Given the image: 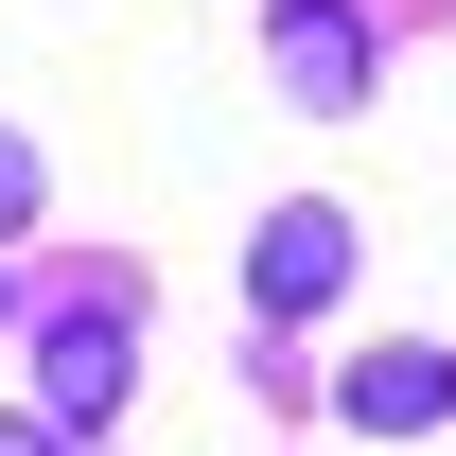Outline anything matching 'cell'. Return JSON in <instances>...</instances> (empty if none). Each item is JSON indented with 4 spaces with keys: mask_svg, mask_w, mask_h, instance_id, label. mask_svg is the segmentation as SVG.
I'll use <instances>...</instances> for the list:
<instances>
[{
    "mask_svg": "<svg viewBox=\"0 0 456 456\" xmlns=\"http://www.w3.org/2000/svg\"><path fill=\"white\" fill-rule=\"evenodd\" d=\"M123 369H141V334H123V298H106V281H70L53 316H36V387H53V421H70V439H88V421L123 403Z\"/></svg>",
    "mask_w": 456,
    "mask_h": 456,
    "instance_id": "cell-1",
    "label": "cell"
},
{
    "mask_svg": "<svg viewBox=\"0 0 456 456\" xmlns=\"http://www.w3.org/2000/svg\"><path fill=\"white\" fill-rule=\"evenodd\" d=\"M334 281H351V211H264L246 298H264V316H334Z\"/></svg>",
    "mask_w": 456,
    "mask_h": 456,
    "instance_id": "cell-2",
    "label": "cell"
},
{
    "mask_svg": "<svg viewBox=\"0 0 456 456\" xmlns=\"http://www.w3.org/2000/svg\"><path fill=\"white\" fill-rule=\"evenodd\" d=\"M351 421H369V439L456 421V351H369V369H351Z\"/></svg>",
    "mask_w": 456,
    "mask_h": 456,
    "instance_id": "cell-3",
    "label": "cell"
},
{
    "mask_svg": "<svg viewBox=\"0 0 456 456\" xmlns=\"http://www.w3.org/2000/svg\"><path fill=\"white\" fill-rule=\"evenodd\" d=\"M281 88H298V106H351V88H369V36H351V0H281Z\"/></svg>",
    "mask_w": 456,
    "mask_h": 456,
    "instance_id": "cell-4",
    "label": "cell"
},
{
    "mask_svg": "<svg viewBox=\"0 0 456 456\" xmlns=\"http://www.w3.org/2000/svg\"><path fill=\"white\" fill-rule=\"evenodd\" d=\"M36 211V141H18V123H0V228Z\"/></svg>",
    "mask_w": 456,
    "mask_h": 456,
    "instance_id": "cell-5",
    "label": "cell"
},
{
    "mask_svg": "<svg viewBox=\"0 0 456 456\" xmlns=\"http://www.w3.org/2000/svg\"><path fill=\"white\" fill-rule=\"evenodd\" d=\"M0 456H70V421H0Z\"/></svg>",
    "mask_w": 456,
    "mask_h": 456,
    "instance_id": "cell-6",
    "label": "cell"
}]
</instances>
